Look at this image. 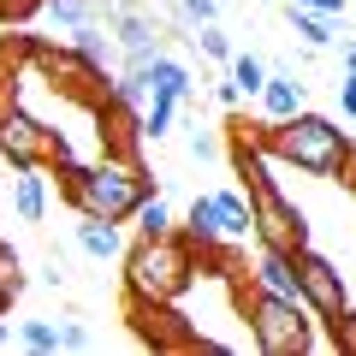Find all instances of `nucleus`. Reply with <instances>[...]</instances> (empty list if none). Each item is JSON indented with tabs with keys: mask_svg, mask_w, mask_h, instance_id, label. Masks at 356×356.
I'll return each instance as SVG.
<instances>
[{
	"mask_svg": "<svg viewBox=\"0 0 356 356\" xmlns=\"http://www.w3.org/2000/svg\"><path fill=\"white\" fill-rule=\"evenodd\" d=\"M0 161L13 172L18 166H60V161H72V143L54 125H42L36 113H24L18 102H6L0 107Z\"/></svg>",
	"mask_w": 356,
	"mask_h": 356,
	"instance_id": "nucleus-5",
	"label": "nucleus"
},
{
	"mask_svg": "<svg viewBox=\"0 0 356 356\" xmlns=\"http://www.w3.org/2000/svg\"><path fill=\"white\" fill-rule=\"evenodd\" d=\"M232 83H238V89H243V102H250V95H261L267 65L255 60V54H232Z\"/></svg>",
	"mask_w": 356,
	"mask_h": 356,
	"instance_id": "nucleus-18",
	"label": "nucleus"
},
{
	"mask_svg": "<svg viewBox=\"0 0 356 356\" xmlns=\"http://www.w3.org/2000/svg\"><path fill=\"white\" fill-rule=\"evenodd\" d=\"M13 214L30 220V226L48 214V172H42V166H18V178H13Z\"/></svg>",
	"mask_w": 356,
	"mask_h": 356,
	"instance_id": "nucleus-12",
	"label": "nucleus"
},
{
	"mask_svg": "<svg viewBox=\"0 0 356 356\" xmlns=\"http://www.w3.org/2000/svg\"><path fill=\"white\" fill-rule=\"evenodd\" d=\"M18 339H24V350H60V327H54V321H24V327H18Z\"/></svg>",
	"mask_w": 356,
	"mask_h": 356,
	"instance_id": "nucleus-20",
	"label": "nucleus"
},
{
	"mask_svg": "<svg viewBox=\"0 0 356 356\" xmlns=\"http://www.w3.org/2000/svg\"><path fill=\"white\" fill-rule=\"evenodd\" d=\"M297 6H309V13H327V18H344V13H350V0H297Z\"/></svg>",
	"mask_w": 356,
	"mask_h": 356,
	"instance_id": "nucleus-28",
	"label": "nucleus"
},
{
	"mask_svg": "<svg viewBox=\"0 0 356 356\" xmlns=\"http://www.w3.org/2000/svg\"><path fill=\"white\" fill-rule=\"evenodd\" d=\"M125 72H143L149 95H184V102H191V89H196V83H191V65L172 60V54H161V48H154L143 65H125Z\"/></svg>",
	"mask_w": 356,
	"mask_h": 356,
	"instance_id": "nucleus-9",
	"label": "nucleus"
},
{
	"mask_svg": "<svg viewBox=\"0 0 356 356\" xmlns=\"http://www.w3.org/2000/svg\"><path fill=\"white\" fill-rule=\"evenodd\" d=\"M344 77H356V48H350V54H344Z\"/></svg>",
	"mask_w": 356,
	"mask_h": 356,
	"instance_id": "nucleus-31",
	"label": "nucleus"
},
{
	"mask_svg": "<svg viewBox=\"0 0 356 356\" xmlns=\"http://www.w3.org/2000/svg\"><path fill=\"white\" fill-rule=\"evenodd\" d=\"M131 226H137V238H161V232H172V208L149 191L137 208H131Z\"/></svg>",
	"mask_w": 356,
	"mask_h": 356,
	"instance_id": "nucleus-17",
	"label": "nucleus"
},
{
	"mask_svg": "<svg viewBox=\"0 0 356 356\" xmlns=\"http://www.w3.org/2000/svg\"><path fill=\"white\" fill-rule=\"evenodd\" d=\"M30 65L48 77V89H54V95H65V102H83V107H102L107 102V72L89 60V54H77V48L30 42Z\"/></svg>",
	"mask_w": 356,
	"mask_h": 356,
	"instance_id": "nucleus-6",
	"label": "nucleus"
},
{
	"mask_svg": "<svg viewBox=\"0 0 356 356\" xmlns=\"http://www.w3.org/2000/svg\"><path fill=\"white\" fill-rule=\"evenodd\" d=\"M250 291L285 297V303H303V291H297V255L267 250V243H261V255H255V267H250Z\"/></svg>",
	"mask_w": 356,
	"mask_h": 356,
	"instance_id": "nucleus-8",
	"label": "nucleus"
},
{
	"mask_svg": "<svg viewBox=\"0 0 356 356\" xmlns=\"http://www.w3.org/2000/svg\"><path fill=\"white\" fill-rule=\"evenodd\" d=\"M184 154H191V161H208V154H214V137H208V131H191V143H184Z\"/></svg>",
	"mask_w": 356,
	"mask_h": 356,
	"instance_id": "nucleus-27",
	"label": "nucleus"
},
{
	"mask_svg": "<svg viewBox=\"0 0 356 356\" xmlns=\"http://www.w3.org/2000/svg\"><path fill=\"white\" fill-rule=\"evenodd\" d=\"M30 13H42V0H0V24H24Z\"/></svg>",
	"mask_w": 356,
	"mask_h": 356,
	"instance_id": "nucleus-23",
	"label": "nucleus"
},
{
	"mask_svg": "<svg viewBox=\"0 0 356 356\" xmlns=\"http://www.w3.org/2000/svg\"><path fill=\"white\" fill-rule=\"evenodd\" d=\"M60 191L77 214H102V220H119L125 226L131 208L149 196V172H143L137 154H102L95 166H77V161H60Z\"/></svg>",
	"mask_w": 356,
	"mask_h": 356,
	"instance_id": "nucleus-1",
	"label": "nucleus"
},
{
	"mask_svg": "<svg viewBox=\"0 0 356 356\" xmlns=\"http://www.w3.org/2000/svg\"><path fill=\"white\" fill-rule=\"evenodd\" d=\"M196 48H202L208 60H232V42H226L220 24H196Z\"/></svg>",
	"mask_w": 356,
	"mask_h": 356,
	"instance_id": "nucleus-21",
	"label": "nucleus"
},
{
	"mask_svg": "<svg viewBox=\"0 0 356 356\" xmlns=\"http://www.w3.org/2000/svg\"><path fill=\"white\" fill-rule=\"evenodd\" d=\"M255 102H261V113H267V125H273V119H291V113H303V83H297L291 72H267V83H261V95H255Z\"/></svg>",
	"mask_w": 356,
	"mask_h": 356,
	"instance_id": "nucleus-10",
	"label": "nucleus"
},
{
	"mask_svg": "<svg viewBox=\"0 0 356 356\" xmlns=\"http://www.w3.org/2000/svg\"><path fill=\"white\" fill-rule=\"evenodd\" d=\"M297 291H303V309H309L315 321H327V327L350 309L344 273L327 261V255H315V250H297Z\"/></svg>",
	"mask_w": 356,
	"mask_h": 356,
	"instance_id": "nucleus-7",
	"label": "nucleus"
},
{
	"mask_svg": "<svg viewBox=\"0 0 356 356\" xmlns=\"http://www.w3.org/2000/svg\"><path fill=\"white\" fill-rule=\"evenodd\" d=\"M178 238L191 243L196 255H214L220 243H226V238H220V214H214V196H196V202H191V214H184V232H178Z\"/></svg>",
	"mask_w": 356,
	"mask_h": 356,
	"instance_id": "nucleus-11",
	"label": "nucleus"
},
{
	"mask_svg": "<svg viewBox=\"0 0 356 356\" xmlns=\"http://www.w3.org/2000/svg\"><path fill=\"white\" fill-rule=\"evenodd\" d=\"M0 309H13V297H6V291H0Z\"/></svg>",
	"mask_w": 356,
	"mask_h": 356,
	"instance_id": "nucleus-32",
	"label": "nucleus"
},
{
	"mask_svg": "<svg viewBox=\"0 0 356 356\" xmlns=\"http://www.w3.org/2000/svg\"><path fill=\"white\" fill-rule=\"evenodd\" d=\"M0 291H6V297L24 291V267H18V255L6 250V243H0Z\"/></svg>",
	"mask_w": 356,
	"mask_h": 356,
	"instance_id": "nucleus-22",
	"label": "nucleus"
},
{
	"mask_svg": "<svg viewBox=\"0 0 356 356\" xmlns=\"http://www.w3.org/2000/svg\"><path fill=\"white\" fill-rule=\"evenodd\" d=\"M214 214H220V238L226 243L255 238V214H250V196L243 191H214Z\"/></svg>",
	"mask_w": 356,
	"mask_h": 356,
	"instance_id": "nucleus-14",
	"label": "nucleus"
},
{
	"mask_svg": "<svg viewBox=\"0 0 356 356\" xmlns=\"http://www.w3.org/2000/svg\"><path fill=\"white\" fill-rule=\"evenodd\" d=\"M77 243H83V255H95V261H119V255H125V232H119V220H102V214H83Z\"/></svg>",
	"mask_w": 356,
	"mask_h": 356,
	"instance_id": "nucleus-13",
	"label": "nucleus"
},
{
	"mask_svg": "<svg viewBox=\"0 0 356 356\" xmlns=\"http://www.w3.org/2000/svg\"><path fill=\"white\" fill-rule=\"evenodd\" d=\"M332 339H339V350H350V356H356V309H344V315L332 321Z\"/></svg>",
	"mask_w": 356,
	"mask_h": 356,
	"instance_id": "nucleus-25",
	"label": "nucleus"
},
{
	"mask_svg": "<svg viewBox=\"0 0 356 356\" xmlns=\"http://www.w3.org/2000/svg\"><path fill=\"white\" fill-rule=\"evenodd\" d=\"M214 102H220V107H238V102H243V89L226 77V83H214Z\"/></svg>",
	"mask_w": 356,
	"mask_h": 356,
	"instance_id": "nucleus-29",
	"label": "nucleus"
},
{
	"mask_svg": "<svg viewBox=\"0 0 356 356\" xmlns=\"http://www.w3.org/2000/svg\"><path fill=\"white\" fill-rule=\"evenodd\" d=\"M339 107H344V119H356V77L339 83Z\"/></svg>",
	"mask_w": 356,
	"mask_h": 356,
	"instance_id": "nucleus-30",
	"label": "nucleus"
},
{
	"mask_svg": "<svg viewBox=\"0 0 356 356\" xmlns=\"http://www.w3.org/2000/svg\"><path fill=\"white\" fill-rule=\"evenodd\" d=\"M60 350H89V327L83 321H60Z\"/></svg>",
	"mask_w": 356,
	"mask_h": 356,
	"instance_id": "nucleus-24",
	"label": "nucleus"
},
{
	"mask_svg": "<svg viewBox=\"0 0 356 356\" xmlns=\"http://www.w3.org/2000/svg\"><path fill=\"white\" fill-rule=\"evenodd\" d=\"M196 280V250L178 232L161 238H137V250H125V297L131 303H178Z\"/></svg>",
	"mask_w": 356,
	"mask_h": 356,
	"instance_id": "nucleus-2",
	"label": "nucleus"
},
{
	"mask_svg": "<svg viewBox=\"0 0 356 356\" xmlns=\"http://www.w3.org/2000/svg\"><path fill=\"white\" fill-rule=\"evenodd\" d=\"M178 107H184V95H149V107H143V113H137L143 137H149V143H161L166 131L178 125Z\"/></svg>",
	"mask_w": 356,
	"mask_h": 356,
	"instance_id": "nucleus-15",
	"label": "nucleus"
},
{
	"mask_svg": "<svg viewBox=\"0 0 356 356\" xmlns=\"http://www.w3.org/2000/svg\"><path fill=\"white\" fill-rule=\"evenodd\" d=\"M332 178H344V191L356 196V149H344V154H339V166H332Z\"/></svg>",
	"mask_w": 356,
	"mask_h": 356,
	"instance_id": "nucleus-26",
	"label": "nucleus"
},
{
	"mask_svg": "<svg viewBox=\"0 0 356 356\" xmlns=\"http://www.w3.org/2000/svg\"><path fill=\"white\" fill-rule=\"evenodd\" d=\"M243 321H250V339H255L261 356H309V350H315V327H309V309L303 303L250 291V297H243Z\"/></svg>",
	"mask_w": 356,
	"mask_h": 356,
	"instance_id": "nucleus-4",
	"label": "nucleus"
},
{
	"mask_svg": "<svg viewBox=\"0 0 356 356\" xmlns=\"http://www.w3.org/2000/svg\"><path fill=\"white\" fill-rule=\"evenodd\" d=\"M291 30L303 48H332V18L327 13H309V6H297L291 0Z\"/></svg>",
	"mask_w": 356,
	"mask_h": 356,
	"instance_id": "nucleus-16",
	"label": "nucleus"
},
{
	"mask_svg": "<svg viewBox=\"0 0 356 356\" xmlns=\"http://www.w3.org/2000/svg\"><path fill=\"white\" fill-rule=\"evenodd\" d=\"M344 149H350V137H344L327 113H309V107L291 113V119H273V125L261 131V154H273V161L297 166V172H309V178H332V166H339Z\"/></svg>",
	"mask_w": 356,
	"mask_h": 356,
	"instance_id": "nucleus-3",
	"label": "nucleus"
},
{
	"mask_svg": "<svg viewBox=\"0 0 356 356\" xmlns=\"http://www.w3.org/2000/svg\"><path fill=\"white\" fill-rule=\"evenodd\" d=\"M42 13H48L54 24L77 30V24H89V18H95V6H89V0H42Z\"/></svg>",
	"mask_w": 356,
	"mask_h": 356,
	"instance_id": "nucleus-19",
	"label": "nucleus"
},
{
	"mask_svg": "<svg viewBox=\"0 0 356 356\" xmlns=\"http://www.w3.org/2000/svg\"><path fill=\"white\" fill-rule=\"evenodd\" d=\"M0 344H6V327H0Z\"/></svg>",
	"mask_w": 356,
	"mask_h": 356,
	"instance_id": "nucleus-33",
	"label": "nucleus"
}]
</instances>
